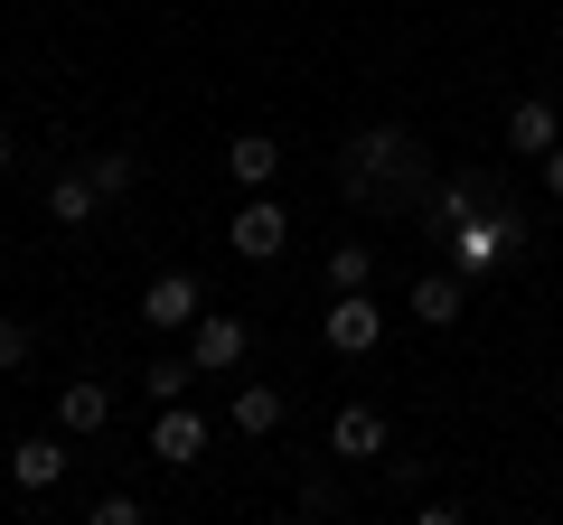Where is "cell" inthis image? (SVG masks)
I'll return each mask as SVG.
<instances>
[{"label": "cell", "instance_id": "cell-1", "mask_svg": "<svg viewBox=\"0 0 563 525\" xmlns=\"http://www.w3.org/2000/svg\"><path fill=\"white\" fill-rule=\"evenodd\" d=\"M339 188L357 206H395V198H422L432 188V169H422V142L413 132H357L339 160Z\"/></svg>", "mask_w": 563, "mask_h": 525}, {"label": "cell", "instance_id": "cell-2", "mask_svg": "<svg viewBox=\"0 0 563 525\" xmlns=\"http://www.w3.org/2000/svg\"><path fill=\"white\" fill-rule=\"evenodd\" d=\"M442 244H451V272H461V282H479V272H498V262L526 244V216H517L507 198H488V206H470Z\"/></svg>", "mask_w": 563, "mask_h": 525}, {"label": "cell", "instance_id": "cell-3", "mask_svg": "<svg viewBox=\"0 0 563 525\" xmlns=\"http://www.w3.org/2000/svg\"><path fill=\"white\" fill-rule=\"evenodd\" d=\"M244 347H254V320H235V310H198V320H188V357H198V376H235Z\"/></svg>", "mask_w": 563, "mask_h": 525}, {"label": "cell", "instance_id": "cell-4", "mask_svg": "<svg viewBox=\"0 0 563 525\" xmlns=\"http://www.w3.org/2000/svg\"><path fill=\"white\" fill-rule=\"evenodd\" d=\"M320 338H329V357H376V338H385V310L366 301V291H339V301L320 310Z\"/></svg>", "mask_w": 563, "mask_h": 525}, {"label": "cell", "instance_id": "cell-5", "mask_svg": "<svg viewBox=\"0 0 563 525\" xmlns=\"http://www.w3.org/2000/svg\"><path fill=\"white\" fill-rule=\"evenodd\" d=\"M225 244H235L244 262H273L282 244H291V206H282V198H263V188H254V198L235 206V225H225Z\"/></svg>", "mask_w": 563, "mask_h": 525}, {"label": "cell", "instance_id": "cell-6", "mask_svg": "<svg viewBox=\"0 0 563 525\" xmlns=\"http://www.w3.org/2000/svg\"><path fill=\"white\" fill-rule=\"evenodd\" d=\"M151 460H161V469H198L207 460V413L188 404V394L161 404V423H151Z\"/></svg>", "mask_w": 563, "mask_h": 525}, {"label": "cell", "instance_id": "cell-7", "mask_svg": "<svg viewBox=\"0 0 563 525\" xmlns=\"http://www.w3.org/2000/svg\"><path fill=\"white\" fill-rule=\"evenodd\" d=\"M554 142H563L554 94H517V103H507V150H517V160H544Z\"/></svg>", "mask_w": 563, "mask_h": 525}, {"label": "cell", "instance_id": "cell-8", "mask_svg": "<svg viewBox=\"0 0 563 525\" xmlns=\"http://www.w3.org/2000/svg\"><path fill=\"white\" fill-rule=\"evenodd\" d=\"M404 310H413L422 328H461V320H470V282H461V272L442 262V272H422V282L404 291Z\"/></svg>", "mask_w": 563, "mask_h": 525}, {"label": "cell", "instance_id": "cell-9", "mask_svg": "<svg viewBox=\"0 0 563 525\" xmlns=\"http://www.w3.org/2000/svg\"><path fill=\"white\" fill-rule=\"evenodd\" d=\"M57 479H66V442H57V432H29V442H10V488H20V498H47Z\"/></svg>", "mask_w": 563, "mask_h": 525}, {"label": "cell", "instance_id": "cell-10", "mask_svg": "<svg viewBox=\"0 0 563 525\" xmlns=\"http://www.w3.org/2000/svg\"><path fill=\"white\" fill-rule=\"evenodd\" d=\"M198 310H207V282H198V272H161V282L141 291V320H151V328H188Z\"/></svg>", "mask_w": 563, "mask_h": 525}, {"label": "cell", "instance_id": "cell-11", "mask_svg": "<svg viewBox=\"0 0 563 525\" xmlns=\"http://www.w3.org/2000/svg\"><path fill=\"white\" fill-rule=\"evenodd\" d=\"M225 179H235L244 198L273 188V179H282V142H273V132H235V142H225Z\"/></svg>", "mask_w": 563, "mask_h": 525}, {"label": "cell", "instance_id": "cell-12", "mask_svg": "<svg viewBox=\"0 0 563 525\" xmlns=\"http://www.w3.org/2000/svg\"><path fill=\"white\" fill-rule=\"evenodd\" d=\"M95 206H103L95 169H57V179H47V216H57L66 235H85V225H95Z\"/></svg>", "mask_w": 563, "mask_h": 525}, {"label": "cell", "instance_id": "cell-13", "mask_svg": "<svg viewBox=\"0 0 563 525\" xmlns=\"http://www.w3.org/2000/svg\"><path fill=\"white\" fill-rule=\"evenodd\" d=\"M282 413H291V404H282V384H235L225 423H235L244 442H273V432H282Z\"/></svg>", "mask_w": 563, "mask_h": 525}, {"label": "cell", "instance_id": "cell-14", "mask_svg": "<svg viewBox=\"0 0 563 525\" xmlns=\"http://www.w3.org/2000/svg\"><path fill=\"white\" fill-rule=\"evenodd\" d=\"M385 450V413L376 404H347L339 423H329V460H376Z\"/></svg>", "mask_w": 563, "mask_h": 525}, {"label": "cell", "instance_id": "cell-15", "mask_svg": "<svg viewBox=\"0 0 563 525\" xmlns=\"http://www.w3.org/2000/svg\"><path fill=\"white\" fill-rule=\"evenodd\" d=\"M113 423V394H103V384H66L57 394V432H103Z\"/></svg>", "mask_w": 563, "mask_h": 525}, {"label": "cell", "instance_id": "cell-16", "mask_svg": "<svg viewBox=\"0 0 563 525\" xmlns=\"http://www.w3.org/2000/svg\"><path fill=\"white\" fill-rule=\"evenodd\" d=\"M141 384H151V404H179L188 384H198V357H151V366H141Z\"/></svg>", "mask_w": 563, "mask_h": 525}, {"label": "cell", "instance_id": "cell-17", "mask_svg": "<svg viewBox=\"0 0 563 525\" xmlns=\"http://www.w3.org/2000/svg\"><path fill=\"white\" fill-rule=\"evenodd\" d=\"M376 282V244H339L329 254V291H366Z\"/></svg>", "mask_w": 563, "mask_h": 525}, {"label": "cell", "instance_id": "cell-18", "mask_svg": "<svg viewBox=\"0 0 563 525\" xmlns=\"http://www.w3.org/2000/svg\"><path fill=\"white\" fill-rule=\"evenodd\" d=\"M85 169H95L103 198H132V188H141V160H132V150H103V160H85Z\"/></svg>", "mask_w": 563, "mask_h": 525}, {"label": "cell", "instance_id": "cell-19", "mask_svg": "<svg viewBox=\"0 0 563 525\" xmlns=\"http://www.w3.org/2000/svg\"><path fill=\"white\" fill-rule=\"evenodd\" d=\"M29 347H38V338H29V320H0V376H10V366H29Z\"/></svg>", "mask_w": 563, "mask_h": 525}, {"label": "cell", "instance_id": "cell-20", "mask_svg": "<svg viewBox=\"0 0 563 525\" xmlns=\"http://www.w3.org/2000/svg\"><path fill=\"white\" fill-rule=\"evenodd\" d=\"M95 525H141V498H95Z\"/></svg>", "mask_w": 563, "mask_h": 525}, {"label": "cell", "instance_id": "cell-21", "mask_svg": "<svg viewBox=\"0 0 563 525\" xmlns=\"http://www.w3.org/2000/svg\"><path fill=\"white\" fill-rule=\"evenodd\" d=\"M544 198H563V142L544 150Z\"/></svg>", "mask_w": 563, "mask_h": 525}, {"label": "cell", "instance_id": "cell-22", "mask_svg": "<svg viewBox=\"0 0 563 525\" xmlns=\"http://www.w3.org/2000/svg\"><path fill=\"white\" fill-rule=\"evenodd\" d=\"M10 169H20V142H10V132H0V179H10Z\"/></svg>", "mask_w": 563, "mask_h": 525}]
</instances>
